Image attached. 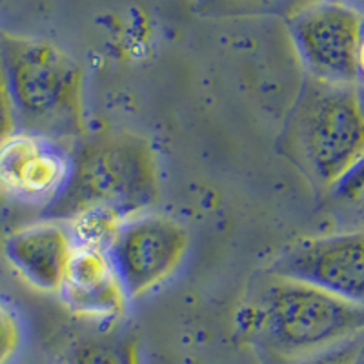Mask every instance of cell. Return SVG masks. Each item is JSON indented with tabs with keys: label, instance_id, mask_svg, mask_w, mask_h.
<instances>
[{
	"label": "cell",
	"instance_id": "5",
	"mask_svg": "<svg viewBox=\"0 0 364 364\" xmlns=\"http://www.w3.org/2000/svg\"><path fill=\"white\" fill-rule=\"evenodd\" d=\"M363 15L339 0H315L290 13V35L311 79L357 86V46Z\"/></svg>",
	"mask_w": 364,
	"mask_h": 364
},
{
	"label": "cell",
	"instance_id": "20",
	"mask_svg": "<svg viewBox=\"0 0 364 364\" xmlns=\"http://www.w3.org/2000/svg\"><path fill=\"white\" fill-rule=\"evenodd\" d=\"M357 91H359V99H360V104H363V109H364V86H357Z\"/></svg>",
	"mask_w": 364,
	"mask_h": 364
},
{
	"label": "cell",
	"instance_id": "16",
	"mask_svg": "<svg viewBox=\"0 0 364 364\" xmlns=\"http://www.w3.org/2000/svg\"><path fill=\"white\" fill-rule=\"evenodd\" d=\"M77 364H135L128 353L117 352L112 348H93L80 353Z\"/></svg>",
	"mask_w": 364,
	"mask_h": 364
},
{
	"label": "cell",
	"instance_id": "18",
	"mask_svg": "<svg viewBox=\"0 0 364 364\" xmlns=\"http://www.w3.org/2000/svg\"><path fill=\"white\" fill-rule=\"evenodd\" d=\"M352 364H364V336L360 337L359 346H357L355 355H353V363Z\"/></svg>",
	"mask_w": 364,
	"mask_h": 364
},
{
	"label": "cell",
	"instance_id": "2",
	"mask_svg": "<svg viewBox=\"0 0 364 364\" xmlns=\"http://www.w3.org/2000/svg\"><path fill=\"white\" fill-rule=\"evenodd\" d=\"M17 129L73 149L86 132L84 73L73 57L38 38L0 35Z\"/></svg>",
	"mask_w": 364,
	"mask_h": 364
},
{
	"label": "cell",
	"instance_id": "9",
	"mask_svg": "<svg viewBox=\"0 0 364 364\" xmlns=\"http://www.w3.org/2000/svg\"><path fill=\"white\" fill-rule=\"evenodd\" d=\"M64 304L87 318L120 317L129 297L108 250L75 245L58 290Z\"/></svg>",
	"mask_w": 364,
	"mask_h": 364
},
{
	"label": "cell",
	"instance_id": "8",
	"mask_svg": "<svg viewBox=\"0 0 364 364\" xmlns=\"http://www.w3.org/2000/svg\"><path fill=\"white\" fill-rule=\"evenodd\" d=\"M71 170V151L57 142L17 129L0 141V190L50 206L63 193Z\"/></svg>",
	"mask_w": 364,
	"mask_h": 364
},
{
	"label": "cell",
	"instance_id": "10",
	"mask_svg": "<svg viewBox=\"0 0 364 364\" xmlns=\"http://www.w3.org/2000/svg\"><path fill=\"white\" fill-rule=\"evenodd\" d=\"M75 248L64 220H44L13 233L6 240V257L21 277L42 291L60 290Z\"/></svg>",
	"mask_w": 364,
	"mask_h": 364
},
{
	"label": "cell",
	"instance_id": "19",
	"mask_svg": "<svg viewBox=\"0 0 364 364\" xmlns=\"http://www.w3.org/2000/svg\"><path fill=\"white\" fill-rule=\"evenodd\" d=\"M339 2H344V4L348 6H353V8H357L359 11L364 13V0H339Z\"/></svg>",
	"mask_w": 364,
	"mask_h": 364
},
{
	"label": "cell",
	"instance_id": "17",
	"mask_svg": "<svg viewBox=\"0 0 364 364\" xmlns=\"http://www.w3.org/2000/svg\"><path fill=\"white\" fill-rule=\"evenodd\" d=\"M357 86H364V15L360 24L359 46H357Z\"/></svg>",
	"mask_w": 364,
	"mask_h": 364
},
{
	"label": "cell",
	"instance_id": "6",
	"mask_svg": "<svg viewBox=\"0 0 364 364\" xmlns=\"http://www.w3.org/2000/svg\"><path fill=\"white\" fill-rule=\"evenodd\" d=\"M188 246L190 233L181 223L144 211L122 223L109 255L129 297H139L177 272Z\"/></svg>",
	"mask_w": 364,
	"mask_h": 364
},
{
	"label": "cell",
	"instance_id": "15",
	"mask_svg": "<svg viewBox=\"0 0 364 364\" xmlns=\"http://www.w3.org/2000/svg\"><path fill=\"white\" fill-rule=\"evenodd\" d=\"M363 336L353 337V339L346 341V343L331 346L328 348V350L314 353V355L310 357H304V359H301L299 364H352L353 355H355V350L357 346H359V341Z\"/></svg>",
	"mask_w": 364,
	"mask_h": 364
},
{
	"label": "cell",
	"instance_id": "13",
	"mask_svg": "<svg viewBox=\"0 0 364 364\" xmlns=\"http://www.w3.org/2000/svg\"><path fill=\"white\" fill-rule=\"evenodd\" d=\"M17 132V115L13 106L11 87H9L8 71H6L2 48H0V141Z\"/></svg>",
	"mask_w": 364,
	"mask_h": 364
},
{
	"label": "cell",
	"instance_id": "7",
	"mask_svg": "<svg viewBox=\"0 0 364 364\" xmlns=\"http://www.w3.org/2000/svg\"><path fill=\"white\" fill-rule=\"evenodd\" d=\"M269 273L364 306V230L297 242L273 262Z\"/></svg>",
	"mask_w": 364,
	"mask_h": 364
},
{
	"label": "cell",
	"instance_id": "11",
	"mask_svg": "<svg viewBox=\"0 0 364 364\" xmlns=\"http://www.w3.org/2000/svg\"><path fill=\"white\" fill-rule=\"evenodd\" d=\"M204 13L215 17H252L290 9L295 0H197Z\"/></svg>",
	"mask_w": 364,
	"mask_h": 364
},
{
	"label": "cell",
	"instance_id": "12",
	"mask_svg": "<svg viewBox=\"0 0 364 364\" xmlns=\"http://www.w3.org/2000/svg\"><path fill=\"white\" fill-rule=\"evenodd\" d=\"M331 190L341 203L364 217V157Z\"/></svg>",
	"mask_w": 364,
	"mask_h": 364
},
{
	"label": "cell",
	"instance_id": "3",
	"mask_svg": "<svg viewBox=\"0 0 364 364\" xmlns=\"http://www.w3.org/2000/svg\"><path fill=\"white\" fill-rule=\"evenodd\" d=\"M281 149L306 178L331 190L364 157V109L357 86L310 77L286 117Z\"/></svg>",
	"mask_w": 364,
	"mask_h": 364
},
{
	"label": "cell",
	"instance_id": "4",
	"mask_svg": "<svg viewBox=\"0 0 364 364\" xmlns=\"http://www.w3.org/2000/svg\"><path fill=\"white\" fill-rule=\"evenodd\" d=\"M248 310L257 333L286 357L304 359L364 333L363 304L273 273L257 286Z\"/></svg>",
	"mask_w": 364,
	"mask_h": 364
},
{
	"label": "cell",
	"instance_id": "1",
	"mask_svg": "<svg viewBox=\"0 0 364 364\" xmlns=\"http://www.w3.org/2000/svg\"><path fill=\"white\" fill-rule=\"evenodd\" d=\"M159 197L154 148L132 133H99L71 149V170L63 193L50 204L55 220L82 211L106 210L129 219Z\"/></svg>",
	"mask_w": 364,
	"mask_h": 364
},
{
	"label": "cell",
	"instance_id": "14",
	"mask_svg": "<svg viewBox=\"0 0 364 364\" xmlns=\"http://www.w3.org/2000/svg\"><path fill=\"white\" fill-rule=\"evenodd\" d=\"M21 343V326L9 308L0 302V364H6Z\"/></svg>",
	"mask_w": 364,
	"mask_h": 364
}]
</instances>
